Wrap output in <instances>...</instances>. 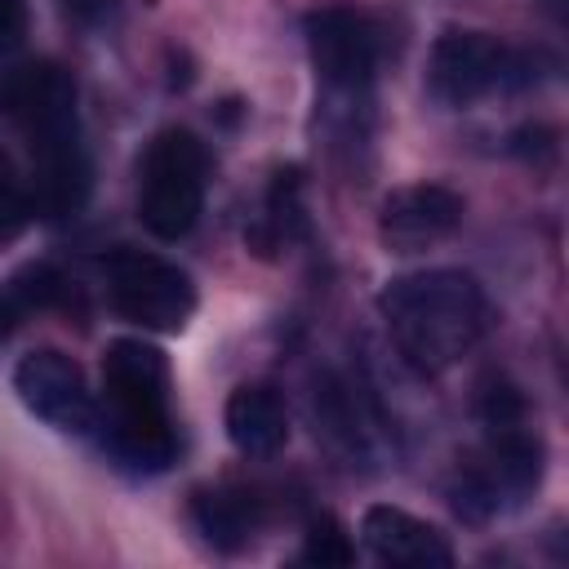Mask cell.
<instances>
[{"mask_svg":"<svg viewBox=\"0 0 569 569\" xmlns=\"http://www.w3.org/2000/svg\"><path fill=\"white\" fill-rule=\"evenodd\" d=\"M511 76V53L485 31H445L427 58V89L445 107H471Z\"/></svg>","mask_w":569,"mask_h":569,"instance_id":"cell-6","label":"cell"},{"mask_svg":"<svg viewBox=\"0 0 569 569\" xmlns=\"http://www.w3.org/2000/svg\"><path fill=\"white\" fill-rule=\"evenodd\" d=\"M191 520L209 547L240 551L262 525V502L244 489H200L191 498Z\"/></svg>","mask_w":569,"mask_h":569,"instance_id":"cell-13","label":"cell"},{"mask_svg":"<svg viewBox=\"0 0 569 569\" xmlns=\"http://www.w3.org/2000/svg\"><path fill=\"white\" fill-rule=\"evenodd\" d=\"M307 49L325 84L356 93L373 80L382 40H378L373 18L356 9H320L307 18Z\"/></svg>","mask_w":569,"mask_h":569,"instance_id":"cell-8","label":"cell"},{"mask_svg":"<svg viewBox=\"0 0 569 569\" xmlns=\"http://www.w3.org/2000/svg\"><path fill=\"white\" fill-rule=\"evenodd\" d=\"M0 107L9 120H18L27 142L80 133L76 84L58 62H22V67L4 71L0 76Z\"/></svg>","mask_w":569,"mask_h":569,"instance_id":"cell-7","label":"cell"},{"mask_svg":"<svg viewBox=\"0 0 569 569\" xmlns=\"http://www.w3.org/2000/svg\"><path fill=\"white\" fill-rule=\"evenodd\" d=\"M13 391L40 422H49L58 431L80 436V431L98 427V405L84 382V369L67 351L44 347V351L22 356L13 369Z\"/></svg>","mask_w":569,"mask_h":569,"instance_id":"cell-5","label":"cell"},{"mask_svg":"<svg viewBox=\"0 0 569 569\" xmlns=\"http://www.w3.org/2000/svg\"><path fill=\"white\" fill-rule=\"evenodd\" d=\"M107 449L133 471H164L178 453L169 422V365L142 338H116L102 356Z\"/></svg>","mask_w":569,"mask_h":569,"instance_id":"cell-2","label":"cell"},{"mask_svg":"<svg viewBox=\"0 0 569 569\" xmlns=\"http://www.w3.org/2000/svg\"><path fill=\"white\" fill-rule=\"evenodd\" d=\"M378 311L396 351L418 373H445L449 365H458L489 325L485 289L476 284V276L453 267H431L391 280L378 298Z\"/></svg>","mask_w":569,"mask_h":569,"instance_id":"cell-1","label":"cell"},{"mask_svg":"<svg viewBox=\"0 0 569 569\" xmlns=\"http://www.w3.org/2000/svg\"><path fill=\"white\" fill-rule=\"evenodd\" d=\"M204 209V147L187 129H164L142 156L138 218L156 240H182Z\"/></svg>","mask_w":569,"mask_h":569,"instance_id":"cell-3","label":"cell"},{"mask_svg":"<svg viewBox=\"0 0 569 569\" xmlns=\"http://www.w3.org/2000/svg\"><path fill=\"white\" fill-rule=\"evenodd\" d=\"M107 289H111V307L124 320L156 333H178L196 311L191 276L142 249H116L107 258Z\"/></svg>","mask_w":569,"mask_h":569,"instance_id":"cell-4","label":"cell"},{"mask_svg":"<svg viewBox=\"0 0 569 569\" xmlns=\"http://www.w3.org/2000/svg\"><path fill=\"white\" fill-rule=\"evenodd\" d=\"M27 40V4L0 0V53H13Z\"/></svg>","mask_w":569,"mask_h":569,"instance_id":"cell-17","label":"cell"},{"mask_svg":"<svg viewBox=\"0 0 569 569\" xmlns=\"http://www.w3.org/2000/svg\"><path fill=\"white\" fill-rule=\"evenodd\" d=\"M62 293H67V280L49 262H31L13 276V302H22V307H53V302H62Z\"/></svg>","mask_w":569,"mask_h":569,"instance_id":"cell-15","label":"cell"},{"mask_svg":"<svg viewBox=\"0 0 569 569\" xmlns=\"http://www.w3.org/2000/svg\"><path fill=\"white\" fill-rule=\"evenodd\" d=\"M351 556H356V547H351V538L342 533V525L333 516L311 520V533L302 542V560L325 569V565H351Z\"/></svg>","mask_w":569,"mask_h":569,"instance_id":"cell-14","label":"cell"},{"mask_svg":"<svg viewBox=\"0 0 569 569\" xmlns=\"http://www.w3.org/2000/svg\"><path fill=\"white\" fill-rule=\"evenodd\" d=\"M458 222H462V196L440 182H422V187H400L382 200L378 236L391 253H422L445 236H453Z\"/></svg>","mask_w":569,"mask_h":569,"instance_id":"cell-9","label":"cell"},{"mask_svg":"<svg viewBox=\"0 0 569 569\" xmlns=\"http://www.w3.org/2000/svg\"><path fill=\"white\" fill-rule=\"evenodd\" d=\"M31 196L22 191V182H0V244L22 236V227L31 222Z\"/></svg>","mask_w":569,"mask_h":569,"instance_id":"cell-16","label":"cell"},{"mask_svg":"<svg viewBox=\"0 0 569 569\" xmlns=\"http://www.w3.org/2000/svg\"><path fill=\"white\" fill-rule=\"evenodd\" d=\"M13 333V298L9 293H0V342Z\"/></svg>","mask_w":569,"mask_h":569,"instance_id":"cell-18","label":"cell"},{"mask_svg":"<svg viewBox=\"0 0 569 569\" xmlns=\"http://www.w3.org/2000/svg\"><path fill=\"white\" fill-rule=\"evenodd\" d=\"M0 182H18V173H13V160L4 156V147H0Z\"/></svg>","mask_w":569,"mask_h":569,"instance_id":"cell-19","label":"cell"},{"mask_svg":"<svg viewBox=\"0 0 569 569\" xmlns=\"http://www.w3.org/2000/svg\"><path fill=\"white\" fill-rule=\"evenodd\" d=\"M222 427H227V440L244 453V458H271L276 449H284L289 440V413H284V400L276 387L267 382H244L227 396V409H222Z\"/></svg>","mask_w":569,"mask_h":569,"instance_id":"cell-12","label":"cell"},{"mask_svg":"<svg viewBox=\"0 0 569 569\" xmlns=\"http://www.w3.org/2000/svg\"><path fill=\"white\" fill-rule=\"evenodd\" d=\"M31 209L44 218H67L89 200V156L80 133L31 142Z\"/></svg>","mask_w":569,"mask_h":569,"instance_id":"cell-11","label":"cell"},{"mask_svg":"<svg viewBox=\"0 0 569 569\" xmlns=\"http://www.w3.org/2000/svg\"><path fill=\"white\" fill-rule=\"evenodd\" d=\"M360 538L382 565H409V569L453 565V547L445 542V533L436 525H427L400 507H387V502H373L360 516Z\"/></svg>","mask_w":569,"mask_h":569,"instance_id":"cell-10","label":"cell"}]
</instances>
